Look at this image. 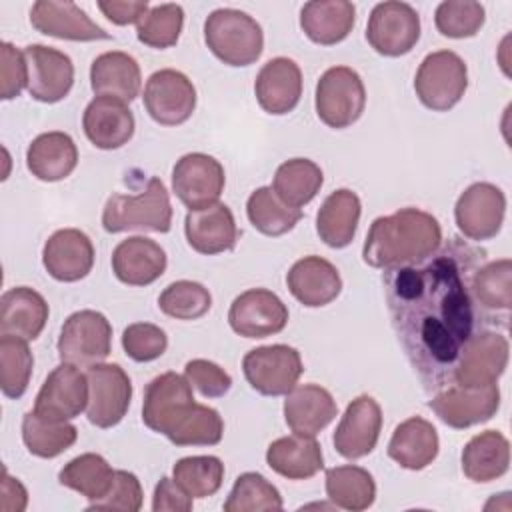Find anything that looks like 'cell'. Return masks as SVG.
<instances>
[{
	"mask_svg": "<svg viewBox=\"0 0 512 512\" xmlns=\"http://www.w3.org/2000/svg\"><path fill=\"white\" fill-rule=\"evenodd\" d=\"M484 252L452 238L420 264L386 270L384 292L392 328L428 392L452 382L462 346L476 328L472 272Z\"/></svg>",
	"mask_w": 512,
	"mask_h": 512,
	"instance_id": "cell-1",
	"label": "cell"
},
{
	"mask_svg": "<svg viewBox=\"0 0 512 512\" xmlns=\"http://www.w3.org/2000/svg\"><path fill=\"white\" fill-rule=\"evenodd\" d=\"M142 422L176 446H214L224 436V420L216 408L198 404L186 376L164 372L144 390Z\"/></svg>",
	"mask_w": 512,
	"mask_h": 512,
	"instance_id": "cell-2",
	"label": "cell"
},
{
	"mask_svg": "<svg viewBox=\"0 0 512 512\" xmlns=\"http://www.w3.org/2000/svg\"><path fill=\"white\" fill-rule=\"evenodd\" d=\"M442 246L440 222L420 208H400L378 216L366 234L362 258L368 266L390 270L420 264Z\"/></svg>",
	"mask_w": 512,
	"mask_h": 512,
	"instance_id": "cell-3",
	"label": "cell"
},
{
	"mask_svg": "<svg viewBox=\"0 0 512 512\" xmlns=\"http://www.w3.org/2000/svg\"><path fill=\"white\" fill-rule=\"evenodd\" d=\"M102 228L110 234L128 230L170 232L172 206L164 182L152 176L140 194H112L102 210Z\"/></svg>",
	"mask_w": 512,
	"mask_h": 512,
	"instance_id": "cell-4",
	"label": "cell"
},
{
	"mask_svg": "<svg viewBox=\"0 0 512 512\" xmlns=\"http://www.w3.org/2000/svg\"><path fill=\"white\" fill-rule=\"evenodd\" d=\"M204 42L228 66H250L264 50L262 26L236 8H218L204 20Z\"/></svg>",
	"mask_w": 512,
	"mask_h": 512,
	"instance_id": "cell-5",
	"label": "cell"
},
{
	"mask_svg": "<svg viewBox=\"0 0 512 512\" xmlns=\"http://www.w3.org/2000/svg\"><path fill=\"white\" fill-rule=\"evenodd\" d=\"M468 88L466 62L452 50L430 52L414 78L418 100L434 112H448L454 108Z\"/></svg>",
	"mask_w": 512,
	"mask_h": 512,
	"instance_id": "cell-6",
	"label": "cell"
},
{
	"mask_svg": "<svg viewBox=\"0 0 512 512\" xmlns=\"http://www.w3.org/2000/svg\"><path fill=\"white\" fill-rule=\"evenodd\" d=\"M314 106L318 118L336 130L348 128L366 108V88L356 70L350 66L328 68L316 84Z\"/></svg>",
	"mask_w": 512,
	"mask_h": 512,
	"instance_id": "cell-7",
	"label": "cell"
},
{
	"mask_svg": "<svg viewBox=\"0 0 512 512\" xmlns=\"http://www.w3.org/2000/svg\"><path fill=\"white\" fill-rule=\"evenodd\" d=\"M56 348L62 362L98 364L112 352V324L98 310H78L64 320Z\"/></svg>",
	"mask_w": 512,
	"mask_h": 512,
	"instance_id": "cell-8",
	"label": "cell"
},
{
	"mask_svg": "<svg viewBox=\"0 0 512 512\" xmlns=\"http://www.w3.org/2000/svg\"><path fill=\"white\" fill-rule=\"evenodd\" d=\"M242 372L248 384L264 396H286L300 380V352L288 344L258 346L244 354Z\"/></svg>",
	"mask_w": 512,
	"mask_h": 512,
	"instance_id": "cell-9",
	"label": "cell"
},
{
	"mask_svg": "<svg viewBox=\"0 0 512 512\" xmlns=\"http://www.w3.org/2000/svg\"><path fill=\"white\" fill-rule=\"evenodd\" d=\"M88 422L112 428L122 422L132 400V382L120 364L98 362L88 366Z\"/></svg>",
	"mask_w": 512,
	"mask_h": 512,
	"instance_id": "cell-10",
	"label": "cell"
},
{
	"mask_svg": "<svg viewBox=\"0 0 512 512\" xmlns=\"http://www.w3.org/2000/svg\"><path fill=\"white\" fill-rule=\"evenodd\" d=\"M428 408L450 428L464 430L488 422L500 408L498 384L462 386L448 384L432 396Z\"/></svg>",
	"mask_w": 512,
	"mask_h": 512,
	"instance_id": "cell-11",
	"label": "cell"
},
{
	"mask_svg": "<svg viewBox=\"0 0 512 512\" xmlns=\"http://www.w3.org/2000/svg\"><path fill=\"white\" fill-rule=\"evenodd\" d=\"M366 40L382 56H404L420 40V16L406 2H380L368 16Z\"/></svg>",
	"mask_w": 512,
	"mask_h": 512,
	"instance_id": "cell-12",
	"label": "cell"
},
{
	"mask_svg": "<svg viewBox=\"0 0 512 512\" xmlns=\"http://www.w3.org/2000/svg\"><path fill=\"white\" fill-rule=\"evenodd\" d=\"M508 356L510 344L504 334L492 330L472 334L458 354L452 382L462 386L496 384L508 366Z\"/></svg>",
	"mask_w": 512,
	"mask_h": 512,
	"instance_id": "cell-13",
	"label": "cell"
},
{
	"mask_svg": "<svg viewBox=\"0 0 512 512\" xmlns=\"http://www.w3.org/2000/svg\"><path fill=\"white\" fill-rule=\"evenodd\" d=\"M142 98L150 118L162 126H180L196 110V88L192 80L174 68L152 72Z\"/></svg>",
	"mask_w": 512,
	"mask_h": 512,
	"instance_id": "cell-14",
	"label": "cell"
},
{
	"mask_svg": "<svg viewBox=\"0 0 512 512\" xmlns=\"http://www.w3.org/2000/svg\"><path fill=\"white\" fill-rule=\"evenodd\" d=\"M506 216V196L490 182L470 184L456 200L454 220L458 230L474 242L494 238Z\"/></svg>",
	"mask_w": 512,
	"mask_h": 512,
	"instance_id": "cell-15",
	"label": "cell"
},
{
	"mask_svg": "<svg viewBox=\"0 0 512 512\" xmlns=\"http://www.w3.org/2000/svg\"><path fill=\"white\" fill-rule=\"evenodd\" d=\"M224 166L210 154L190 152L172 168V190L188 210L216 204L224 192Z\"/></svg>",
	"mask_w": 512,
	"mask_h": 512,
	"instance_id": "cell-16",
	"label": "cell"
},
{
	"mask_svg": "<svg viewBox=\"0 0 512 512\" xmlns=\"http://www.w3.org/2000/svg\"><path fill=\"white\" fill-rule=\"evenodd\" d=\"M230 328L244 338H266L288 324V308L268 288H250L238 294L228 310Z\"/></svg>",
	"mask_w": 512,
	"mask_h": 512,
	"instance_id": "cell-17",
	"label": "cell"
},
{
	"mask_svg": "<svg viewBox=\"0 0 512 512\" xmlns=\"http://www.w3.org/2000/svg\"><path fill=\"white\" fill-rule=\"evenodd\" d=\"M382 430V408L380 404L368 396H356L344 410L332 442L340 456L348 460H358L370 454L380 438Z\"/></svg>",
	"mask_w": 512,
	"mask_h": 512,
	"instance_id": "cell-18",
	"label": "cell"
},
{
	"mask_svg": "<svg viewBox=\"0 0 512 512\" xmlns=\"http://www.w3.org/2000/svg\"><path fill=\"white\" fill-rule=\"evenodd\" d=\"M24 54L28 62L30 96L44 104L64 100L74 84L72 58L46 44H28Z\"/></svg>",
	"mask_w": 512,
	"mask_h": 512,
	"instance_id": "cell-19",
	"label": "cell"
},
{
	"mask_svg": "<svg viewBox=\"0 0 512 512\" xmlns=\"http://www.w3.org/2000/svg\"><path fill=\"white\" fill-rule=\"evenodd\" d=\"M88 406V378L78 366L62 362L44 380L34 410L52 420H72Z\"/></svg>",
	"mask_w": 512,
	"mask_h": 512,
	"instance_id": "cell-20",
	"label": "cell"
},
{
	"mask_svg": "<svg viewBox=\"0 0 512 512\" xmlns=\"http://www.w3.org/2000/svg\"><path fill=\"white\" fill-rule=\"evenodd\" d=\"M30 24L40 34L72 40V42H94L110 40L100 24H96L78 4L74 2H56V0H38L30 8Z\"/></svg>",
	"mask_w": 512,
	"mask_h": 512,
	"instance_id": "cell-21",
	"label": "cell"
},
{
	"mask_svg": "<svg viewBox=\"0 0 512 512\" xmlns=\"http://www.w3.org/2000/svg\"><path fill=\"white\" fill-rule=\"evenodd\" d=\"M42 264L58 282H78L94 266V246L86 232L78 228L56 230L42 248Z\"/></svg>",
	"mask_w": 512,
	"mask_h": 512,
	"instance_id": "cell-22",
	"label": "cell"
},
{
	"mask_svg": "<svg viewBox=\"0 0 512 512\" xmlns=\"http://www.w3.org/2000/svg\"><path fill=\"white\" fill-rule=\"evenodd\" d=\"M82 128L86 138L100 150H118L134 136L136 120L124 100L96 96L88 102Z\"/></svg>",
	"mask_w": 512,
	"mask_h": 512,
	"instance_id": "cell-23",
	"label": "cell"
},
{
	"mask_svg": "<svg viewBox=\"0 0 512 512\" xmlns=\"http://www.w3.org/2000/svg\"><path fill=\"white\" fill-rule=\"evenodd\" d=\"M254 94L260 108L268 114L282 116L292 112L302 96V70L286 56L270 58L258 72Z\"/></svg>",
	"mask_w": 512,
	"mask_h": 512,
	"instance_id": "cell-24",
	"label": "cell"
},
{
	"mask_svg": "<svg viewBox=\"0 0 512 512\" xmlns=\"http://www.w3.org/2000/svg\"><path fill=\"white\" fill-rule=\"evenodd\" d=\"M286 286L302 306L320 308L340 296L342 278L330 260L310 254L290 266Z\"/></svg>",
	"mask_w": 512,
	"mask_h": 512,
	"instance_id": "cell-25",
	"label": "cell"
},
{
	"mask_svg": "<svg viewBox=\"0 0 512 512\" xmlns=\"http://www.w3.org/2000/svg\"><path fill=\"white\" fill-rule=\"evenodd\" d=\"M186 242L198 254L228 252L238 242V226L232 210L222 204H210L200 210H188L184 218Z\"/></svg>",
	"mask_w": 512,
	"mask_h": 512,
	"instance_id": "cell-26",
	"label": "cell"
},
{
	"mask_svg": "<svg viewBox=\"0 0 512 512\" xmlns=\"http://www.w3.org/2000/svg\"><path fill=\"white\" fill-rule=\"evenodd\" d=\"M164 248L146 236H130L112 250V272L128 286H148L166 270Z\"/></svg>",
	"mask_w": 512,
	"mask_h": 512,
	"instance_id": "cell-27",
	"label": "cell"
},
{
	"mask_svg": "<svg viewBox=\"0 0 512 512\" xmlns=\"http://www.w3.org/2000/svg\"><path fill=\"white\" fill-rule=\"evenodd\" d=\"M48 302L30 286H14L0 298V336L36 340L48 322Z\"/></svg>",
	"mask_w": 512,
	"mask_h": 512,
	"instance_id": "cell-28",
	"label": "cell"
},
{
	"mask_svg": "<svg viewBox=\"0 0 512 512\" xmlns=\"http://www.w3.org/2000/svg\"><path fill=\"white\" fill-rule=\"evenodd\" d=\"M338 414V404L330 390L320 384L294 386L284 400V420L296 434L316 436Z\"/></svg>",
	"mask_w": 512,
	"mask_h": 512,
	"instance_id": "cell-29",
	"label": "cell"
},
{
	"mask_svg": "<svg viewBox=\"0 0 512 512\" xmlns=\"http://www.w3.org/2000/svg\"><path fill=\"white\" fill-rule=\"evenodd\" d=\"M90 86L96 96L132 102L142 88L140 64L128 52H104L90 64Z\"/></svg>",
	"mask_w": 512,
	"mask_h": 512,
	"instance_id": "cell-30",
	"label": "cell"
},
{
	"mask_svg": "<svg viewBox=\"0 0 512 512\" xmlns=\"http://www.w3.org/2000/svg\"><path fill=\"white\" fill-rule=\"evenodd\" d=\"M78 164V148L70 134L52 130L38 134L26 150V166L42 182L68 178Z\"/></svg>",
	"mask_w": 512,
	"mask_h": 512,
	"instance_id": "cell-31",
	"label": "cell"
},
{
	"mask_svg": "<svg viewBox=\"0 0 512 512\" xmlns=\"http://www.w3.org/2000/svg\"><path fill=\"white\" fill-rule=\"evenodd\" d=\"M440 450V438L432 422L410 416L400 422L388 442V456L406 470H422L432 464Z\"/></svg>",
	"mask_w": 512,
	"mask_h": 512,
	"instance_id": "cell-32",
	"label": "cell"
},
{
	"mask_svg": "<svg viewBox=\"0 0 512 512\" xmlns=\"http://www.w3.org/2000/svg\"><path fill=\"white\" fill-rule=\"evenodd\" d=\"M356 22V6L348 0H312L300 10L302 32L320 46L348 38Z\"/></svg>",
	"mask_w": 512,
	"mask_h": 512,
	"instance_id": "cell-33",
	"label": "cell"
},
{
	"mask_svg": "<svg viewBox=\"0 0 512 512\" xmlns=\"http://www.w3.org/2000/svg\"><path fill=\"white\" fill-rule=\"evenodd\" d=\"M266 464L288 480H306L324 468L322 446L314 436L294 432L270 442Z\"/></svg>",
	"mask_w": 512,
	"mask_h": 512,
	"instance_id": "cell-34",
	"label": "cell"
},
{
	"mask_svg": "<svg viewBox=\"0 0 512 512\" xmlns=\"http://www.w3.org/2000/svg\"><path fill=\"white\" fill-rule=\"evenodd\" d=\"M362 214L360 198L350 188H338L328 194L316 214V232L330 248H346L358 230Z\"/></svg>",
	"mask_w": 512,
	"mask_h": 512,
	"instance_id": "cell-35",
	"label": "cell"
},
{
	"mask_svg": "<svg viewBox=\"0 0 512 512\" xmlns=\"http://www.w3.org/2000/svg\"><path fill=\"white\" fill-rule=\"evenodd\" d=\"M510 442L498 430H484L472 436L462 448V472L468 480L484 484L508 472Z\"/></svg>",
	"mask_w": 512,
	"mask_h": 512,
	"instance_id": "cell-36",
	"label": "cell"
},
{
	"mask_svg": "<svg viewBox=\"0 0 512 512\" xmlns=\"http://www.w3.org/2000/svg\"><path fill=\"white\" fill-rule=\"evenodd\" d=\"M326 496L336 508L360 512L374 504L376 482L372 474L354 464L334 466L326 470Z\"/></svg>",
	"mask_w": 512,
	"mask_h": 512,
	"instance_id": "cell-37",
	"label": "cell"
},
{
	"mask_svg": "<svg viewBox=\"0 0 512 512\" xmlns=\"http://www.w3.org/2000/svg\"><path fill=\"white\" fill-rule=\"evenodd\" d=\"M324 184L322 168L310 158H290L276 168L272 190L292 208L306 206L314 200Z\"/></svg>",
	"mask_w": 512,
	"mask_h": 512,
	"instance_id": "cell-38",
	"label": "cell"
},
{
	"mask_svg": "<svg viewBox=\"0 0 512 512\" xmlns=\"http://www.w3.org/2000/svg\"><path fill=\"white\" fill-rule=\"evenodd\" d=\"M78 438V428L68 420H52L36 410L22 418V440L26 450L38 458H56L64 454Z\"/></svg>",
	"mask_w": 512,
	"mask_h": 512,
	"instance_id": "cell-39",
	"label": "cell"
},
{
	"mask_svg": "<svg viewBox=\"0 0 512 512\" xmlns=\"http://www.w3.org/2000/svg\"><path fill=\"white\" fill-rule=\"evenodd\" d=\"M470 292L478 308L508 314L512 306V262L510 258L480 264L470 278Z\"/></svg>",
	"mask_w": 512,
	"mask_h": 512,
	"instance_id": "cell-40",
	"label": "cell"
},
{
	"mask_svg": "<svg viewBox=\"0 0 512 512\" xmlns=\"http://www.w3.org/2000/svg\"><path fill=\"white\" fill-rule=\"evenodd\" d=\"M114 470L108 460L100 454L86 452L72 458L64 468L58 472V482L90 502L100 500L112 486Z\"/></svg>",
	"mask_w": 512,
	"mask_h": 512,
	"instance_id": "cell-41",
	"label": "cell"
},
{
	"mask_svg": "<svg viewBox=\"0 0 512 512\" xmlns=\"http://www.w3.org/2000/svg\"><path fill=\"white\" fill-rule=\"evenodd\" d=\"M246 214L250 224L264 236H282L302 218V210L282 202L272 186H260L248 196Z\"/></svg>",
	"mask_w": 512,
	"mask_h": 512,
	"instance_id": "cell-42",
	"label": "cell"
},
{
	"mask_svg": "<svg viewBox=\"0 0 512 512\" xmlns=\"http://www.w3.org/2000/svg\"><path fill=\"white\" fill-rule=\"evenodd\" d=\"M282 506L280 490L258 472L240 474L224 502L226 512H274Z\"/></svg>",
	"mask_w": 512,
	"mask_h": 512,
	"instance_id": "cell-43",
	"label": "cell"
},
{
	"mask_svg": "<svg viewBox=\"0 0 512 512\" xmlns=\"http://www.w3.org/2000/svg\"><path fill=\"white\" fill-rule=\"evenodd\" d=\"M34 356L28 342L16 336H0V390L6 398H20L30 384Z\"/></svg>",
	"mask_w": 512,
	"mask_h": 512,
	"instance_id": "cell-44",
	"label": "cell"
},
{
	"mask_svg": "<svg viewBox=\"0 0 512 512\" xmlns=\"http://www.w3.org/2000/svg\"><path fill=\"white\" fill-rule=\"evenodd\" d=\"M172 478L192 496H214L224 482V464L218 456H186L172 468Z\"/></svg>",
	"mask_w": 512,
	"mask_h": 512,
	"instance_id": "cell-45",
	"label": "cell"
},
{
	"mask_svg": "<svg viewBox=\"0 0 512 512\" xmlns=\"http://www.w3.org/2000/svg\"><path fill=\"white\" fill-rule=\"evenodd\" d=\"M212 306L210 290L194 280H176L158 296V308L176 320H198Z\"/></svg>",
	"mask_w": 512,
	"mask_h": 512,
	"instance_id": "cell-46",
	"label": "cell"
},
{
	"mask_svg": "<svg viewBox=\"0 0 512 512\" xmlns=\"http://www.w3.org/2000/svg\"><path fill=\"white\" fill-rule=\"evenodd\" d=\"M184 26V8L180 4L152 6L136 24V38L150 48L164 50L178 42Z\"/></svg>",
	"mask_w": 512,
	"mask_h": 512,
	"instance_id": "cell-47",
	"label": "cell"
},
{
	"mask_svg": "<svg viewBox=\"0 0 512 512\" xmlns=\"http://www.w3.org/2000/svg\"><path fill=\"white\" fill-rule=\"evenodd\" d=\"M486 22V10L474 0H444L434 12L436 30L446 38H472Z\"/></svg>",
	"mask_w": 512,
	"mask_h": 512,
	"instance_id": "cell-48",
	"label": "cell"
},
{
	"mask_svg": "<svg viewBox=\"0 0 512 512\" xmlns=\"http://www.w3.org/2000/svg\"><path fill=\"white\" fill-rule=\"evenodd\" d=\"M122 348L134 362H152L166 352L168 336L156 324L134 322L122 332Z\"/></svg>",
	"mask_w": 512,
	"mask_h": 512,
	"instance_id": "cell-49",
	"label": "cell"
},
{
	"mask_svg": "<svg viewBox=\"0 0 512 512\" xmlns=\"http://www.w3.org/2000/svg\"><path fill=\"white\" fill-rule=\"evenodd\" d=\"M144 492L136 474L128 470H114V480L110 490L100 498L88 504V510H122L138 512L142 508Z\"/></svg>",
	"mask_w": 512,
	"mask_h": 512,
	"instance_id": "cell-50",
	"label": "cell"
},
{
	"mask_svg": "<svg viewBox=\"0 0 512 512\" xmlns=\"http://www.w3.org/2000/svg\"><path fill=\"white\" fill-rule=\"evenodd\" d=\"M184 376L204 398H220L232 388V376L222 366L206 358L188 360Z\"/></svg>",
	"mask_w": 512,
	"mask_h": 512,
	"instance_id": "cell-51",
	"label": "cell"
},
{
	"mask_svg": "<svg viewBox=\"0 0 512 512\" xmlns=\"http://www.w3.org/2000/svg\"><path fill=\"white\" fill-rule=\"evenodd\" d=\"M28 88V62L24 50L12 42L0 44V98L12 100Z\"/></svg>",
	"mask_w": 512,
	"mask_h": 512,
	"instance_id": "cell-52",
	"label": "cell"
},
{
	"mask_svg": "<svg viewBox=\"0 0 512 512\" xmlns=\"http://www.w3.org/2000/svg\"><path fill=\"white\" fill-rule=\"evenodd\" d=\"M192 496L168 476H162L154 488L152 496V510L154 512H188L192 510Z\"/></svg>",
	"mask_w": 512,
	"mask_h": 512,
	"instance_id": "cell-53",
	"label": "cell"
},
{
	"mask_svg": "<svg viewBox=\"0 0 512 512\" xmlns=\"http://www.w3.org/2000/svg\"><path fill=\"white\" fill-rule=\"evenodd\" d=\"M98 10L116 26L138 24V20L150 10L146 0L126 2V0H100Z\"/></svg>",
	"mask_w": 512,
	"mask_h": 512,
	"instance_id": "cell-54",
	"label": "cell"
},
{
	"mask_svg": "<svg viewBox=\"0 0 512 512\" xmlns=\"http://www.w3.org/2000/svg\"><path fill=\"white\" fill-rule=\"evenodd\" d=\"M0 508L4 512H22L28 504V492L22 486L18 478H12L8 470L4 468L2 472V486H0Z\"/></svg>",
	"mask_w": 512,
	"mask_h": 512,
	"instance_id": "cell-55",
	"label": "cell"
}]
</instances>
